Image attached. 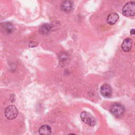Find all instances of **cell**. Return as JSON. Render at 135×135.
I'll return each instance as SVG.
<instances>
[{"mask_svg":"<svg viewBox=\"0 0 135 135\" xmlns=\"http://www.w3.org/2000/svg\"><path fill=\"white\" fill-rule=\"evenodd\" d=\"M72 8H73V4L70 1L66 0L64 1L61 5V9L65 12H70L72 10Z\"/></svg>","mask_w":135,"mask_h":135,"instance_id":"cell-8","label":"cell"},{"mask_svg":"<svg viewBox=\"0 0 135 135\" xmlns=\"http://www.w3.org/2000/svg\"><path fill=\"white\" fill-rule=\"evenodd\" d=\"M3 29L7 33H11L14 30L13 25L10 23H5L3 25Z\"/></svg>","mask_w":135,"mask_h":135,"instance_id":"cell-11","label":"cell"},{"mask_svg":"<svg viewBox=\"0 0 135 135\" xmlns=\"http://www.w3.org/2000/svg\"><path fill=\"white\" fill-rule=\"evenodd\" d=\"M51 30V26L49 24H44L40 26L39 32L42 34H47Z\"/></svg>","mask_w":135,"mask_h":135,"instance_id":"cell-10","label":"cell"},{"mask_svg":"<svg viewBox=\"0 0 135 135\" xmlns=\"http://www.w3.org/2000/svg\"><path fill=\"white\" fill-rule=\"evenodd\" d=\"M130 33V34H131V35H134V33H135V32H134V29L133 28V29L131 30Z\"/></svg>","mask_w":135,"mask_h":135,"instance_id":"cell-14","label":"cell"},{"mask_svg":"<svg viewBox=\"0 0 135 135\" xmlns=\"http://www.w3.org/2000/svg\"><path fill=\"white\" fill-rule=\"evenodd\" d=\"M100 93L101 95L105 98L110 97L112 93V90L111 86L108 84H103L100 88Z\"/></svg>","mask_w":135,"mask_h":135,"instance_id":"cell-5","label":"cell"},{"mask_svg":"<svg viewBox=\"0 0 135 135\" xmlns=\"http://www.w3.org/2000/svg\"><path fill=\"white\" fill-rule=\"evenodd\" d=\"M80 117L82 120L86 124L90 126H94L96 124V120L94 117H93L89 113L83 111L80 114Z\"/></svg>","mask_w":135,"mask_h":135,"instance_id":"cell-3","label":"cell"},{"mask_svg":"<svg viewBox=\"0 0 135 135\" xmlns=\"http://www.w3.org/2000/svg\"><path fill=\"white\" fill-rule=\"evenodd\" d=\"M132 46V40L130 38L124 40L121 45V48L124 52H129L131 50Z\"/></svg>","mask_w":135,"mask_h":135,"instance_id":"cell-6","label":"cell"},{"mask_svg":"<svg viewBox=\"0 0 135 135\" xmlns=\"http://www.w3.org/2000/svg\"><path fill=\"white\" fill-rule=\"evenodd\" d=\"M110 111L115 117H120L123 114L125 109L122 104L118 103H115L112 105Z\"/></svg>","mask_w":135,"mask_h":135,"instance_id":"cell-2","label":"cell"},{"mask_svg":"<svg viewBox=\"0 0 135 135\" xmlns=\"http://www.w3.org/2000/svg\"><path fill=\"white\" fill-rule=\"evenodd\" d=\"M68 57V55L65 52H62L60 54H59V60L62 62H64V61L67 60Z\"/></svg>","mask_w":135,"mask_h":135,"instance_id":"cell-12","label":"cell"},{"mask_svg":"<svg viewBox=\"0 0 135 135\" xmlns=\"http://www.w3.org/2000/svg\"><path fill=\"white\" fill-rule=\"evenodd\" d=\"M119 16L117 13H111L108 15L107 22L109 24L113 25L114 24L119 20Z\"/></svg>","mask_w":135,"mask_h":135,"instance_id":"cell-7","label":"cell"},{"mask_svg":"<svg viewBox=\"0 0 135 135\" xmlns=\"http://www.w3.org/2000/svg\"><path fill=\"white\" fill-rule=\"evenodd\" d=\"M18 114V109L13 105H10L7 107L5 111V115L7 119L12 120L15 119Z\"/></svg>","mask_w":135,"mask_h":135,"instance_id":"cell-4","label":"cell"},{"mask_svg":"<svg viewBox=\"0 0 135 135\" xmlns=\"http://www.w3.org/2000/svg\"><path fill=\"white\" fill-rule=\"evenodd\" d=\"M122 14L127 17H132L135 15V2H130L124 5L122 9Z\"/></svg>","mask_w":135,"mask_h":135,"instance_id":"cell-1","label":"cell"},{"mask_svg":"<svg viewBox=\"0 0 135 135\" xmlns=\"http://www.w3.org/2000/svg\"><path fill=\"white\" fill-rule=\"evenodd\" d=\"M37 43L36 42L33 41V42H31L30 43L29 46H30V47H35V46H36L37 45Z\"/></svg>","mask_w":135,"mask_h":135,"instance_id":"cell-13","label":"cell"},{"mask_svg":"<svg viewBox=\"0 0 135 135\" xmlns=\"http://www.w3.org/2000/svg\"><path fill=\"white\" fill-rule=\"evenodd\" d=\"M51 128L48 125H43L41 126L38 130L39 133L42 135L50 134L51 133Z\"/></svg>","mask_w":135,"mask_h":135,"instance_id":"cell-9","label":"cell"}]
</instances>
